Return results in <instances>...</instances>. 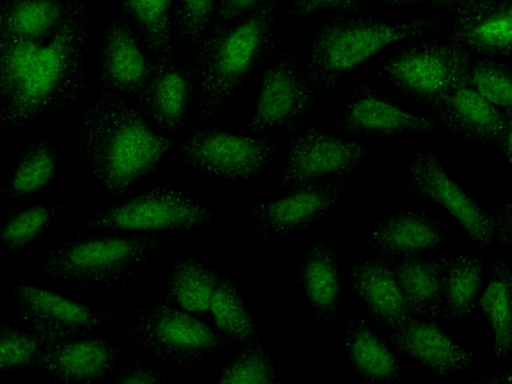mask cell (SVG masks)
Listing matches in <instances>:
<instances>
[{
  "mask_svg": "<svg viewBox=\"0 0 512 384\" xmlns=\"http://www.w3.org/2000/svg\"><path fill=\"white\" fill-rule=\"evenodd\" d=\"M77 132L82 167L114 196L124 194L153 169L169 146L136 109L115 95L87 107Z\"/></svg>",
  "mask_w": 512,
  "mask_h": 384,
  "instance_id": "1",
  "label": "cell"
},
{
  "mask_svg": "<svg viewBox=\"0 0 512 384\" xmlns=\"http://www.w3.org/2000/svg\"><path fill=\"white\" fill-rule=\"evenodd\" d=\"M275 17L274 2L265 1L203 40L195 60L199 116L215 115L249 79L274 43Z\"/></svg>",
  "mask_w": 512,
  "mask_h": 384,
  "instance_id": "2",
  "label": "cell"
},
{
  "mask_svg": "<svg viewBox=\"0 0 512 384\" xmlns=\"http://www.w3.org/2000/svg\"><path fill=\"white\" fill-rule=\"evenodd\" d=\"M433 18L391 23L370 18L337 21L313 32L304 46L305 72L320 91L331 90L371 57L433 30Z\"/></svg>",
  "mask_w": 512,
  "mask_h": 384,
  "instance_id": "3",
  "label": "cell"
},
{
  "mask_svg": "<svg viewBox=\"0 0 512 384\" xmlns=\"http://www.w3.org/2000/svg\"><path fill=\"white\" fill-rule=\"evenodd\" d=\"M81 30L65 25L40 47L18 84L2 95L1 126L14 128L60 104L78 80L85 40Z\"/></svg>",
  "mask_w": 512,
  "mask_h": 384,
  "instance_id": "4",
  "label": "cell"
},
{
  "mask_svg": "<svg viewBox=\"0 0 512 384\" xmlns=\"http://www.w3.org/2000/svg\"><path fill=\"white\" fill-rule=\"evenodd\" d=\"M160 237H103L53 247L42 261L41 277L68 283L103 282L145 261Z\"/></svg>",
  "mask_w": 512,
  "mask_h": 384,
  "instance_id": "5",
  "label": "cell"
},
{
  "mask_svg": "<svg viewBox=\"0 0 512 384\" xmlns=\"http://www.w3.org/2000/svg\"><path fill=\"white\" fill-rule=\"evenodd\" d=\"M468 54L456 44L423 42L391 56L382 67L388 85L429 109L467 79Z\"/></svg>",
  "mask_w": 512,
  "mask_h": 384,
  "instance_id": "6",
  "label": "cell"
},
{
  "mask_svg": "<svg viewBox=\"0 0 512 384\" xmlns=\"http://www.w3.org/2000/svg\"><path fill=\"white\" fill-rule=\"evenodd\" d=\"M211 213L181 189L158 187L100 212L89 228L128 232L194 230L206 225Z\"/></svg>",
  "mask_w": 512,
  "mask_h": 384,
  "instance_id": "7",
  "label": "cell"
},
{
  "mask_svg": "<svg viewBox=\"0 0 512 384\" xmlns=\"http://www.w3.org/2000/svg\"><path fill=\"white\" fill-rule=\"evenodd\" d=\"M186 160L205 176L224 181L252 182L277 154L274 142L252 135L199 132L183 143Z\"/></svg>",
  "mask_w": 512,
  "mask_h": 384,
  "instance_id": "8",
  "label": "cell"
},
{
  "mask_svg": "<svg viewBox=\"0 0 512 384\" xmlns=\"http://www.w3.org/2000/svg\"><path fill=\"white\" fill-rule=\"evenodd\" d=\"M403 170L412 189L442 208L472 241L480 245L495 241L492 218L449 174L433 149H414Z\"/></svg>",
  "mask_w": 512,
  "mask_h": 384,
  "instance_id": "9",
  "label": "cell"
},
{
  "mask_svg": "<svg viewBox=\"0 0 512 384\" xmlns=\"http://www.w3.org/2000/svg\"><path fill=\"white\" fill-rule=\"evenodd\" d=\"M131 330L145 347L167 362L185 364L214 350L218 335L179 306L157 303L139 311Z\"/></svg>",
  "mask_w": 512,
  "mask_h": 384,
  "instance_id": "10",
  "label": "cell"
},
{
  "mask_svg": "<svg viewBox=\"0 0 512 384\" xmlns=\"http://www.w3.org/2000/svg\"><path fill=\"white\" fill-rule=\"evenodd\" d=\"M371 150V145L356 139L310 128L288 145L279 178L288 186L347 173Z\"/></svg>",
  "mask_w": 512,
  "mask_h": 384,
  "instance_id": "11",
  "label": "cell"
},
{
  "mask_svg": "<svg viewBox=\"0 0 512 384\" xmlns=\"http://www.w3.org/2000/svg\"><path fill=\"white\" fill-rule=\"evenodd\" d=\"M13 301L18 317L50 343L87 334L100 323L87 306L36 285H16Z\"/></svg>",
  "mask_w": 512,
  "mask_h": 384,
  "instance_id": "12",
  "label": "cell"
},
{
  "mask_svg": "<svg viewBox=\"0 0 512 384\" xmlns=\"http://www.w3.org/2000/svg\"><path fill=\"white\" fill-rule=\"evenodd\" d=\"M453 42L489 59H512V0H465L453 9Z\"/></svg>",
  "mask_w": 512,
  "mask_h": 384,
  "instance_id": "13",
  "label": "cell"
},
{
  "mask_svg": "<svg viewBox=\"0 0 512 384\" xmlns=\"http://www.w3.org/2000/svg\"><path fill=\"white\" fill-rule=\"evenodd\" d=\"M313 90L289 58L279 59L265 72L255 108L248 118L254 132L281 129L307 114Z\"/></svg>",
  "mask_w": 512,
  "mask_h": 384,
  "instance_id": "14",
  "label": "cell"
},
{
  "mask_svg": "<svg viewBox=\"0 0 512 384\" xmlns=\"http://www.w3.org/2000/svg\"><path fill=\"white\" fill-rule=\"evenodd\" d=\"M448 130L501 150L507 114L464 80L430 108Z\"/></svg>",
  "mask_w": 512,
  "mask_h": 384,
  "instance_id": "15",
  "label": "cell"
},
{
  "mask_svg": "<svg viewBox=\"0 0 512 384\" xmlns=\"http://www.w3.org/2000/svg\"><path fill=\"white\" fill-rule=\"evenodd\" d=\"M394 329V345L436 377L468 371L477 362L471 350L432 322L408 319Z\"/></svg>",
  "mask_w": 512,
  "mask_h": 384,
  "instance_id": "16",
  "label": "cell"
},
{
  "mask_svg": "<svg viewBox=\"0 0 512 384\" xmlns=\"http://www.w3.org/2000/svg\"><path fill=\"white\" fill-rule=\"evenodd\" d=\"M337 125L355 134L387 136L406 132H429L435 123L371 87L358 88L341 111Z\"/></svg>",
  "mask_w": 512,
  "mask_h": 384,
  "instance_id": "17",
  "label": "cell"
},
{
  "mask_svg": "<svg viewBox=\"0 0 512 384\" xmlns=\"http://www.w3.org/2000/svg\"><path fill=\"white\" fill-rule=\"evenodd\" d=\"M115 360L114 348L104 340L70 338L50 343L38 362L56 380L86 382L105 375Z\"/></svg>",
  "mask_w": 512,
  "mask_h": 384,
  "instance_id": "18",
  "label": "cell"
},
{
  "mask_svg": "<svg viewBox=\"0 0 512 384\" xmlns=\"http://www.w3.org/2000/svg\"><path fill=\"white\" fill-rule=\"evenodd\" d=\"M339 190L331 185L303 187L285 196L258 203L253 214L259 228L285 234L309 225L336 203Z\"/></svg>",
  "mask_w": 512,
  "mask_h": 384,
  "instance_id": "19",
  "label": "cell"
},
{
  "mask_svg": "<svg viewBox=\"0 0 512 384\" xmlns=\"http://www.w3.org/2000/svg\"><path fill=\"white\" fill-rule=\"evenodd\" d=\"M101 81L112 95L141 89L147 75L144 55L133 34L122 26L109 29L99 54Z\"/></svg>",
  "mask_w": 512,
  "mask_h": 384,
  "instance_id": "20",
  "label": "cell"
},
{
  "mask_svg": "<svg viewBox=\"0 0 512 384\" xmlns=\"http://www.w3.org/2000/svg\"><path fill=\"white\" fill-rule=\"evenodd\" d=\"M353 288L371 312L385 324L396 328L410 317V309L397 277L385 264L363 260L350 271Z\"/></svg>",
  "mask_w": 512,
  "mask_h": 384,
  "instance_id": "21",
  "label": "cell"
},
{
  "mask_svg": "<svg viewBox=\"0 0 512 384\" xmlns=\"http://www.w3.org/2000/svg\"><path fill=\"white\" fill-rule=\"evenodd\" d=\"M369 239L383 253L414 255L437 247L443 241V232L424 214L405 210L380 222Z\"/></svg>",
  "mask_w": 512,
  "mask_h": 384,
  "instance_id": "22",
  "label": "cell"
},
{
  "mask_svg": "<svg viewBox=\"0 0 512 384\" xmlns=\"http://www.w3.org/2000/svg\"><path fill=\"white\" fill-rule=\"evenodd\" d=\"M480 308L491 332L495 357L512 355V263L497 259L481 293Z\"/></svg>",
  "mask_w": 512,
  "mask_h": 384,
  "instance_id": "23",
  "label": "cell"
},
{
  "mask_svg": "<svg viewBox=\"0 0 512 384\" xmlns=\"http://www.w3.org/2000/svg\"><path fill=\"white\" fill-rule=\"evenodd\" d=\"M440 262L442 294L440 314L448 319H461L474 309L478 298L484 260L475 253H462Z\"/></svg>",
  "mask_w": 512,
  "mask_h": 384,
  "instance_id": "24",
  "label": "cell"
},
{
  "mask_svg": "<svg viewBox=\"0 0 512 384\" xmlns=\"http://www.w3.org/2000/svg\"><path fill=\"white\" fill-rule=\"evenodd\" d=\"M395 275L411 312L439 315L442 294L440 262L410 258L398 263Z\"/></svg>",
  "mask_w": 512,
  "mask_h": 384,
  "instance_id": "25",
  "label": "cell"
},
{
  "mask_svg": "<svg viewBox=\"0 0 512 384\" xmlns=\"http://www.w3.org/2000/svg\"><path fill=\"white\" fill-rule=\"evenodd\" d=\"M303 286L309 303L321 314H330L337 303L340 281L332 250L324 243L314 244L302 270Z\"/></svg>",
  "mask_w": 512,
  "mask_h": 384,
  "instance_id": "26",
  "label": "cell"
},
{
  "mask_svg": "<svg viewBox=\"0 0 512 384\" xmlns=\"http://www.w3.org/2000/svg\"><path fill=\"white\" fill-rule=\"evenodd\" d=\"M218 280L203 264L183 260L174 266L167 279V292L180 308L192 312L209 310Z\"/></svg>",
  "mask_w": 512,
  "mask_h": 384,
  "instance_id": "27",
  "label": "cell"
},
{
  "mask_svg": "<svg viewBox=\"0 0 512 384\" xmlns=\"http://www.w3.org/2000/svg\"><path fill=\"white\" fill-rule=\"evenodd\" d=\"M350 359L366 378L390 381L398 376L399 366L388 347L366 327H355L347 341Z\"/></svg>",
  "mask_w": 512,
  "mask_h": 384,
  "instance_id": "28",
  "label": "cell"
},
{
  "mask_svg": "<svg viewBox=\"0 0 512 384\" xmlns=\"http://www.w3.org/2000/svg\"><path fill=\"white\" fill-rule=\"evenodd\" d=\"M149 106L155 119L167 129H176L184 116L187 103V84L175 68L164 66L148 87Z\"/></svg>",
  "mask_w": 512,
  "mask_h": 384,
  "instance_id": "29",
  "label": "cell"
},
{
  "mask_svg": "<svg viewBox=\"0 0 512 384\" xmlns=\"http://www.w3.org/2000/svg\"><path fill=\"white\" fill-rule=\"evenodd\" d=\"M60 9L52 0H26L14 6L3 18V36L7 40H35L58 23Z\"/></svg>",
  "mask_w": 512,
  "mask_h": 384,
  "instance_id": "30",
  "label": "cell"
},
{
  "mask_svg": "<svg viewBox=\"0 0 512 384\" xmlns=\"http://www.w3.org/2000/svg\"><path fill=\"white\" fill-rule=\"evenodd\" d=\"M216 326L230 338L244 342L256 337L253 320L240 295L229 283H217L209 308Z\"/></svg>",
  "mask_w": 512,
  "mask_h": 384,
  "instance_id": "31",
  "label": "cell"
},
{
  "mask_svg": "<svg viewBox=\"0 0 512 384\" xmlns=\"http://www.w3.org/2000/svg\"><path fill=\"white\" fill-rule=\"evenodd\" d=\"M467 80L505 114L512 113V68L500 60L483 58L469 65Z\"/></svg>",
  "mask_w": 512,
  "mask_h": 384,
  "instance_id": "32",
  "label": "cell"
},
{
  "mask_svg": "<svg viewBox=\"0 0 512 384\" xmlns=\"http://www.w3.org/2000/svg\"><path fill=\"white\" fill-rule=\"evenodd\" d=\"M56 170V158L47 145H37L26 152L13 169L8 191L12 197L35 192L51 181Z\"/></svg>",
  "mask_w": 512,
  "mask_h": 384,
  "instance_id": "33",
  "label": "cell"
},
{
  "mask_svg": "<svg viewBox=\"0 0 512 384\" xmlns=\"http://www.w3.org/2000/svg\"><path fill=\"white\" fill-rule=\"evenodd\" d=\"M130 12L156 51L170 49L169 0H125Z\"/></svg>",
  "mask_w": 512,
  "mask_h": 384,
  "instance_id": "34",
  "label": "cell"
},
{
  "mask_svg": "<svg viewBox=\"0 0 512 384\" xmlns=\"http://www.w3.org/2000/svg\"><path fill=\"white\" fill-rule=\"evenodd\" d=\"M50 217V211L44 206H33L16 213L2 227V247L15 250L30 244L45 229Z\"/></svg>",
  "mask_w": 512,
  "mask_h": 384,
  "instance_id": "35",
  "label": "cell"
},
{
  "mask_svg": "<svg viewBox=\"0 0 512 384\" xmlns=\"http://www.w3.org/2000/svg\"><path fill=\"white\" fill-rule=\"evenodd\" d=\"M275 368L266 352L249 348L232 360L222 372L220 383H270L275 381Z\"/></svg>",
  "mask_w": 512,
  "mask_h": 384,
  "instance_id": "36",
  "label": "cell"
},
{
  "mask_svg": "<svg viewBox=\"0 0 512 384\" xmlns=\"http://www.w3.org/2000/svg\"><path fill=\"white\" fill-rule=\"evenodd\" d=\"M41 45L35 40L16 39L3 41L1 59L2 95L13 89L23 78L36 58Z\"/></svg>",
  "mask_w": 512,
  "mask_h": 384,
  "instance_id": "37",
  "label": "cell"
},
{
  "mask_svg": "<svg viewBox=\"0 0 512 384\" xmlns=\"http://www.w3.org/2000/svg\"><path fill=\"white\" fill-rule=\"evenodd\" d=\"M38 336L12 327L3 328L0 340L1 370L20 369L38 360L42 352Z\"/></svg>",
  "mask_w": 512,
  "mask_h": 384,
  "instance_id": "38",
  "label": "cell"
},
{
  "mask_svg": "<svg viewBox=\"0 0 512 384\" xmlns=\"http://www.w3.org/2000/svg\"><path fill=\"white\" fill-rule=\"evenodd\" d=\"M216 0H181L182 33L190 41L197 42L209 23Z\"/></svg>",
  "mask_w": 512,
  "mask_h": 384,
  "instance_id": "39",
  "label": "cell"
},
{
  "mask_svg": "<svg viewBox=\"0 0 512 384\" xmlns=\"http://www.w3.org/2000/svg\"><path fill=\"white\" fill-rule=\"evenodd\" d=\"M492 221L495 241L512 257V198L498 206Z\"/></svg>",
  "mask_w": 512,
  "mask_h": 384,
  "instance_id": "40",
  "label": "cell"
},
{
  "mask_svg": "<svg viewBox=\"0 0 512 384\" xmlns=\"http://www.w3.org/2000/svg\"><path fill=\"white\" fill-rule=\"evenodd\" d=\"M363 0H299L293 9L298 16L310 15L322 10H348L359 6Z\"/></svg>",
  "mask_w": 512,
  "mask_h": 384,
  "instance_id": "41",
  "label": "cell"
},
{
  "mask_svg": "<svg viewBox=\"0 0 512 384\" xmlns=\"http://www.w3.org/2000/svg\"><path fill=\"white\" fill-rule=\"evenodd\" d=\"M261 0H221L219 16L222 21H231L257 7Z\"/></svg>",
  "mask_w": 512,
  "mask_h": 384,
  "instance_id": "42",
  "label": "cell"
},
{
  "mask_svg": "<svg viewBox=\"0 0 512 384\" xmlns=\"http://www.w3.org/2000/svg\"><path fill=\"white\" fill-rule=\"evenodd\" d=\"M416 1H421V0H383L382 5L384 8H395V7H400L403 5L411 4ZM423 1H428L431 4H434L437 6L450 7L453 10L461 0H423Z\"/></svg>",
  "mask_w": 512,
  "mask_h": 384,
  "instance_id": "43",
  "label": "cell"
},
{
  "mask_svg": "<svg viewBox=\"0 0 512 384\" xmlns=\"http://www.w3.org/2000/svg\"><path fill=\"white\" fill-rule=\"evenodd\" d=\"M124 377L120 380L124 383H157L162 381L156 374L144 370L133 371Z\"/></svg>",
  "mask_w": 512,
  "mask_h": 384,
  "instance_id": "44",
  "label": "cell"
},
{
  "mask_svg": "<svg viewBox=\"0 0 512 384\" xmlns=\"http://www.w3.org/2000/svg\"><path fill=\"white\" fill-rule=\"evenodd\" d=\"M512 171V113L507 114V129L502 148L500 150Z\"/></svg>",
  "mask_w": 512,
  "mask_h": 384,
  "instance_id": "45",
  "label": "cell"
},
{
  "mask_svg": "<svg viewBox=\"0 0 512 384\" xmlns=\"http://www.w3.org/2000/svg\"><path fill=\"white\" fill-rule=\"evenodd\" d=\"M482 383H512V364L495 374L479 379Z\"/></svg>",
  "mask_w": 512,
  "mask_h": 384,
  "instance_id": "46",
  "label": "cell"
}]
</instances>
